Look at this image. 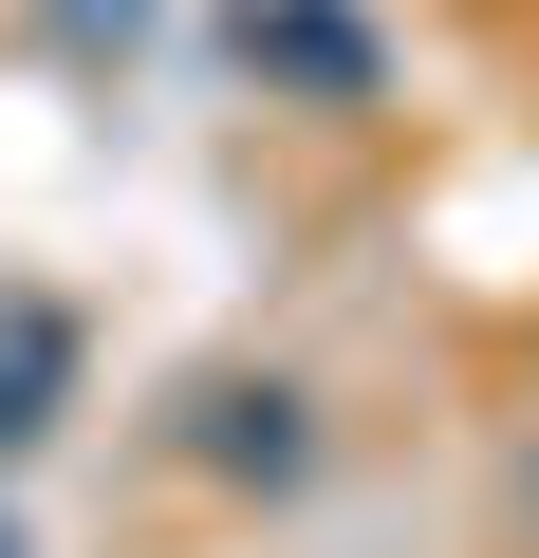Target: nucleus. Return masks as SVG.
<instances>
[{
  "mask_svg": "<svg viewBox=\"0 0 539 558\" xmlns=\"http://www.w3.org/2000/svg\"><path fill=\"white\" fill-rule=\"evenodd\" d=\"M205 447H223V465H260V484H280V465H298V391H223V428H205Z\"/></svg>",
  "mask_w": 539,
  "mask_h": 558,
  "instance_id": "nucleus-2",
  "label": "nucleus"
},
{
  "mask_svg": "<svg viewBox=\"0 0 539 558\" xmlns=\"http://www.w3.org/2000/svg\"><path fill=\"white\" fill-rule=\"evenodd\" d=\"M57 20H75V38H131V20H149V0H57Z\"/></svg>",
  "mask_w": 539,
  "mask_h": 558,
  "instance_id": "nucleus-3",
  "label": "nucleus"
},
{
  "mask_svg": "<svg viewBox=\"0 0 539 558\" xmlns=\"http://www.w3.org/2000/svg\"><path fill=\"white\" fill-rule=\"evenodd\" d=\"M0 558H20V521H0Z\"/></svg>",
  "mask_w": 539,
  "mask_h": 558,
  "instance_id": "nucleus-4",
  "label": "nucleus"
},
{
  "mask_svg": "<svg viewBox=\"0 0 539 558\" xmlns=\"http://www.w3.org/2000/svg\"><path fill=\"white\" fill-rule=\"evenodd\" d=\"M57 391H75V336H57L38 299H0V447H38V428H57Z\"/></svg>",
  "mask_w": 539,
  "mask_h": 558,
  "instance_id": "nucleus-1",
  "label": "nucleus"
}]
</instances>
